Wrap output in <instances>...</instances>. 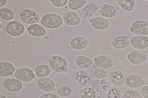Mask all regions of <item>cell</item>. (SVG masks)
I'll list each match as a JSON object with an SVG mask.
<instances>
[{
  "mask_svg": "<svg viewBox=\"0 0 148 98\" xmlns=\"http://www.w3.org/2000/svg\"><path fill=\"white\" fill-rule=\"evenodd\" d=\"M62 18L59 15L54 13H48L42 17L40 22L45 28L49 29H56L62 26Z\"/></svg>",
  "mask_w": 148,
  "mask_h": 98,
  "instance_id": "1",
  "label": "cell"
},
{
  "mask_svg": "<svg viewBox=\"0 0 148 98\" xmlns=\"http://www.w3.org/2000/svg\"><path fill=\"white\" fill-rule=\"evenodd\" d=\"M48 64L54 72L61 73L68 71V63L64 57L60 55H53L48 60Z\"/></svg>",
  "mask_w": 148,
  "mask_h": 98,
  "instance_id": "2",
  "label": "cell"
},
{
  "mask_svg": "<svg viewBox=\"0 0 148 98\" xmlns=\"http://www.w3.org/2000/svg\"><path fill=\"white\" fill-rule=\"evenodd\" d=\"M3 30L10 36L13 37L19 36L25 32V28L24 25L16 20L9 22L4 28Z\"/></svg>",
  "mask_w": 148,
  "mask_h": 98,
  "instance_id": "3",
  "label": "cell"
},
{
  "mask_svg": "<svg viewBox=\"0 0 148 98\" xmlns=\"http://www.w3.org/2000/svg\"><path fill=\"white\" fill-rule=\"evenodd\" d=\"M19 17L21 20L24 23L30 25L37 23L40 19L39 14L37 12L29 9L20 11Z\"/></svg>",
  "mask_w": 148,
  "mask_h": 98,
  "instance_id": "4",
  "label": "cell"
},
{
  "mask_svg": "<svg viewBox=\"0 0 148 98\" xmlns=\"http://www.w3.org/2000/svg\"><path fill=\"white\" fill-rule=\"evenodd\" d=\"M97 67L93 66L88 71L83 70H79L76 72L75 77L78 83L85 87L90 86L91 83V75Z\"/></svg>",
  "mask_w": 148,
  "mask_h": 98,
  "instance_id": "5",
  "label": "cell"
},
{
  "mask_svg": "<svg viewBox=\"0 0 148 98\" xmlns=\"http://www.w3.org/2000/svg\"><path fill=\"white\" fill-rule=\"evenodd\" d=\"M14 75L15 78L24 82H31L35 77L33 70L27 67H22L17 69L15 72Z\"/></svg>",
  "mask_w": 148,
  "mask_h": 98,
  "instance_id": "6",
  "label": "cell"
},
{
  "mask_svg": "<svg viewBox=\"0 0 148 98\" xmlns=\"http://www.w3.org/2000/svg\"><path fill=\"white\" fill-rule=\"evenodd\" d=\"M130 32L136 35H148V22L142 20H136L132 24Z\"/></svg>",
  "mask_w": 148,
  "mask_h": 98,
  "instance_id": "7",
  "label": "cell"
},
{
  "mask_svg": "<svg viewBox=\"0 0 148 98\" xmlns=\"http://www.w3.org/2000/svg\"><path fill=\"white\" fill-rule=\"evenodd\" d=\"M146 81L140 75L133 74L129 75L125 78V84L131 88H137L145 84Z\"/></svg>",
  "mask_w": 148,
  "mask_h": 98,
  "instance_id": "8",
  "label": "cell"
},
{
  "mask_svg": "<svg viewBox=\"0 0 148 98\" xmlns=\"http://www.w3.org/2000/svg\"><path fill=\"white\" fill-rule=\"evenodd\" d=\"M95 66L98 68L109 70L114 66L113 60L110 57L103 55H99L94 59Z\"/></svg>",
  "mask_w": 148,
  "mask_h": 98,
  "instance_id": "9",
  "label": "cell"
},
{
  "mask_svg": "<svg viewBox=\"0 0 148 98\" xmlns=\"http://www.w3.org/2000/svg\"><path fill=\"white\" fill-rule=\"evenodd\" d=\"M3 83L6 89L12 92L19 91L23 87V82L16 78H6L3 80Z\"/></svg>",
  "mask_w": 148,
  "mask_h": 98,
  "instance_id": "10",
  "label": "cell"
},
{
  "mask_svg": "<svg viewBox=\"0 0 148 98\" xmlns=\"http://www.w3.org/2000/svg\"><path fill=\"white\" fill-rule=\"evenodd\" d=\"M130 43L135 49H145L148 47V37L146 36H135L131 39Z\"/></svg>",
  "mask_w": 148,
  "mask_h": 98,
  "instance_id": "11",
  "label": "cell"
},
{
  "mask_svg": "<svg viewBox=\"0 0 148 98\" xmlns=\"http://www.w3.org/2000/svg\"><path fill=\"white\" fill-rule=\"evenodd\" d=\"M62 18L65 23L70 26H77L81 22V19L79 15L73 11L65 12L62 15Z\"/></svg>",
  "mask_w": 148,
  "mask_h": 98,
  "instance_id": "12",
  "label": "cell"
},
{
  "mask_svg": "<svg viewBox=\"0 0 148 98\" xmlns=\"http://www.w3.org/2000/svg\"><path fill=\"white\" fill-rule=\"evenodd\" d=\"M129 62L133 65H138L145 62L147 59L146 55L143 52L134 50L130 52L127 55Z\"/></svg>",
  "mask_w": 148,
  "mask_h": 98,
  "instance_id": "13",
  "label": "cell"
},
{
  "mask_svg": "<svg viewBox=\"0 0 148 98\" xmlns=\"http://www.w3.org/2000/svg\"><path fill=\"white\" fill-rule=\"evenodd\" d=\"M37 84L40 89L46 92H51L56 88L54 82L51 78L47 77L39 78Z\"/></svg>",
  "mask_w": 148,
  "mask_h": 98,
  "instance_id": "14",
  "label": "cell"
},
{
  "mask_svg": "<svg viewBox=\"0 0 148 98\" xmlns=\"http://www.w3.org/2000/svg\"><path fill=\"white\" fill-rule=\"evenodd\" d=\"M131 39L124 35H120L114 37L111 44L112 47L117 49H122L127 48L130 43Z\"/></svg>",
  "mask_w": 148,
  "mask_h": 98,
  "instance_id": "15",
  "label": "cell"
},
{
  "mask_svg": "<svg viewBox=\"0 0 148 98\" xmlns=\"http://www.w3.org/2000/svg\"><path fill=\"white\" fill-rule=\"evenodd\" d=\"M88 42L85 37L78 36L73 38L70 41L69 45L72 49L76 50H82L88 46Z\"/></svg>",
  "mask_w": 148,
  "mask_h": 98,
  "instance_id": "16",
  "label": "cell"
},
{
  "mask_svg": "<svg viewBox=\"0 0 148 98\" xmlns=\"http://www.w3.org/2000/svg\"><path fill=\"white\" fill-rule=\"evenodd\" d=\"M92 27L99 30H106L110 26L109 21L105 18L100 16H96L91 19L90 20Z\"/></svg>",
  "mask_w": 148,
  "mask_h": 98,
  "instance_id": "17",
  "label": "cell"
},
{
  "mask_svg": "<svg viewBox=\"0 0 148 98\" xmlns=\"http://www.w3.org/2000/svg\"><path fill=\"white\" fill-rule=\"evenodd\" d=\"M110 78L112 83L117 87H122L125 84V76L119 70L113 69L110 73Z\"/></svg>",
  "mask_w": 148,
  "mask_h": 98,
  "instance_id": "18",
  "label": "cell"
},
{
  "mask_svg": "<svg viewBox=\"0 0 148 98\" xmlns=\"http://www.w3.org/2000/svg\"><path fill=\"white\" fill-rule=\"evenodd\" d=\"M100 14L102 17L107 18H111L114 17L117 14L116 8L108 3L102 5L98 9Z\"/></svg>",
  "mask_w": 148,
  "mask_h": 98,
  "instance_id": "19",
  "label": "cell"
},
{
  "mask_svg": "<svg viewBox=\"0 0 148 98\" xmlns=\"http://www.w3.org/2000/svg\"><path fill=\"white\" fill-rule=\"evenodd\" d=\"M27 30L30 35L36 37H43L46 35L47 33L46 28L43 26L38 23L30 25Z\"/></svg>",
  "mask_w": 148,
  "mask_h": 98,
  "instance_id": "20",
  "label": "cell"
},
{
  "mask_svg": "<svg viewBox=\"0 0 148 98\" xmlns=\"http://www.w3.org/2000/svg\"><path fill=\"white\" fill-rule=\"evenodd\" d=\"M99 5L94 3H87L83 7L81 15L82 17L86 19L93 16L97 12Z\"/></svg>",
  "mask_w": 148,
  "mask_h": 98,
  "instance_id": "21",
  "label": "cell"
},
{
  "mask_svg": "<svg viewBox=\"0 0 148 98\" xmlns=\"http://www.w3.org/2000/svg\"><path fill=\"white\" fill-rule=\"evenodd\" d=\"M15 67L13 64L7 62L0 63V76L2 77L10 76L14 73Z\"/></svg>",
  "mask_w": 148,
  "mask_h": 98,
  "instance_id": "22",
  "label": "cell"
},
{
  "mask_svg": "<svg viewBox=\"0 0 148 98\" xmlns=\"http://www.w3.org/2000/svg\"><path fill=\"white\" fill-rule=\"evenodd\" d=\"M51 68L47 64H40L37 66L34 70L35 75L39 78H45L50 74Z\"/></svg>",
  "mask_w": 148,
  "mask_h": 98,
  "instance_id": "23",
  "label": "cell"
},
{
  "mask_svg": "<svg viewBox=\"0 0 148 98\" xmlns=\"http://www.w3.org/2000/svg\"><path fill=\"white\" fill-rule=\"evenodd\" d=\"M77 66L81 68L86 69L90 67L93 63V60L84 55H79L75 59Z\"/></svg>",
  "mask_w": 148,
  "mask_h": 98,
  "instance_id": "24",
  "label": "cell"
},
{
  "mask_svg": "<svg viewBox=\"0 0 148 98\" xmlns=\"http://www.w3.org/2000/svg\"><path fill=\"white\" fill-rule=\"evenodd\" d=\"M117 3L123 10L131 11L136 9V2L135 0H117Z\"/></svg>",
  "mask_w": 148,
  "mask_h": 98,
  "instance_id": "25",
  "label": "cell"
},
{
  "mask_svg": "<svg viewBox=\"0 0 148 98\" xmlns=\"http://www.w3.org/2000/svg\"><path fill=\"white\" fill-rule=\"evenodd\" d=\"M15 14L11 9L8 8H3L0 9V17L3 20L9 21L13 20Z\"/></svg>",
  "mask_w": 148,
  "mask_h": 98,
  "instance_id": "26",
  "label": "cell"
},
{
  "mask_svg": "<svg viewBox=\"0 0 148 98\" xmlns=\"http://www.w3.org/2000/svg\"><path fill=\"white\" fill-rule=\"evenodd\" d=\"M80 98H96L95 90L90 87H86L82 89L79 93Z\"/></svg>",
  "mask_w": 148,
  "mask_h": 98,
  "instance_id": "27",
  "label": "cell"
},
{
  "mask_svg": "<svg viewBox=\"0 0 148 98\" xmlns=\"http://www.w3.org/2000/svg\"><path fill=\"white\" fill-rule=\"evenodd\" d=\"M87 2V0H69L68 3V6L70 9L76 10L84 6Z\"/></svg>",
  "mask_w": 148,
  "mask_h": 98,
  "instance_id": "28",
  "label": "cell"
},
{
  "mask_svg": "<svg viewBox=\"0 0 148 98\" xmlns=\"http://www.w3.org/2000/svg\"><path fill=\"white\" fill-rule=\"evenodd\" d=\"M72 87L69 85L62 86L58 89L57 93L58 95L62 97H66L70 96L72 93Z\"/></svg>",
  "mask_w": 148,
  "mask_h": 98,
  "instance_id": "29",
  "label": "cell"
},
{
  "mask_svg": "<svg viewBox=\"0 0 148 98\" xmlns=\"http://www.w3.org/2000/svg\"><path fill=\"white\" fill-rule=\"evenodd\" d=\"M121 92L120 89L114 85L108 91L107 93V98H120Z\"/></svg>",
  "mask_w": 148,
  "mask_h": 98,
  "instance_id": "30",
  "label": "cell"
},
{
  "mask_svg": "<svg viewBox=\"0 0 148 98\" xmlns=\"http://www.w3.org/2000/svg\"><path fill=\"white\" fill-rule=\"evenodd\" d=\"M93 74L94 77L99 79L105 78L110 75L109 73L106 70L100 68L95 69Z\"/></svg>",
  "mask_w": 148,
  "mask_h": 98,
  "instance_id": "31",
  "label": "cell"
},
{
  "mask_svg": "<svg viewBox=\"0 0 148 98\" xmlns=\"http://www.w3.org/2000/svg\"><path fill=\"white\" fill-rule=\"evenodd\" d=\"M122 98H143L140 93L132 90L125 91L122 94Z\"/></svg>",
  "mask_w": 148,
  "mask_h": 98,
  "instance_id": "32",
  "label": "cell"
},
{
  "mask_svg": "<svg viewBox=\"0 0 148 98\" xmlns=\"http://www.w3.org/2000/svg\"><path fill=\"white\" fill-rule=\"evenodd\" d=\"M68 0H51V2L53 5L57 7H62L65 6L68 4Z\"/></svg>",
  "mask_w": 148,
  "mask_h": 98,
  "instance_id": "33",
  "label": "cell"
},
{
  "mask_svg": "<svg viewBox=\"0 0 148 98\" xmlns=\"http://www.w3.org/2000/svg\"><path fill=\"white\" fill-rule=\"evenodd\" d=\"M39 98H60L57 94L51 93H47L42 95Z\"/></svg>",
  "mask_w": 148,
  "mask_h": 98,
  "instance_id": "34",
  "label": "cell"
},
{
  "mask_svg": "<svg viewBox=\"0 0 148 98\" xmlns=\"http://www.w3.org/2000/svg\"><path fill=\"white\" fill-rule=\"evenodd\" d=\"M140 93L143 98H148V85L142 87L140 90Z\"/></svg>",
  "mask_w": 148,
  "mask_h": 98,
  "instance_id": "35",
  "label": "cell"
},
{
  "mask_svg": "<svg viewBox=\"0 0 148 98\" xmlns=\"http://www.w3.org/2000/svg\"><path fill=\"white\" fill-rule=\"evenodd\" d=\"M8 0H1L0 1V7H1L5 6L8 3Z\"/></svg>",
  "mask_w": 148,
  "mask_h": 98,
  "instance_id": "36",
  "label": "cell"
},
{
  "mask_svg": "<svg viewBox=\"0 0 148 98\" xmlns=\"http://www.w3.org/2000/svg\"><path fill=\"white\" fill-rule=\"evenodd\" d=\"M102 90L104 91H107L109 89V87L108 85L107 84L103 85L102 86Z\"/></svg>",
  "mask_w": 148,
  "mask_h": 98,
  "instance_id": "37",
  "label": "cell"
},
{
  "mask_svg": "<svg viewBox=\"0 0 148 98\" xmlns=\"http://www.w3.org/2000/svg\"><path fill=\"white\" fill-rule=\"evenodd\" d=\"M108 80L106 79H102L100 80V83L103 85L106 84L108 82Z\"/></svg>",
  "mask_w": 148,
  "mask_h": 98,
  "instance_id": "38",
  "label": "cell"
},
{
  "mask_svg": "<svg viewBox=\"0 0 148 98\" xmlns=\"http://www.w3.org/2000/svg\"><path fill=\"white\" fill-rule=\"evenodd\" d=\"M96 97H100V93L99 91H96Z\"/></svg>",
  "mask_w": 148,
  "mask_h": 98,
  "instance_id": "39",
  "label": "cell"
},
{
  "mask_svg": "<svg viewBox=\"0 0 148 98\" xmlns=\"http://www.w3.org/2000/svg\"><path fill=\"white\" fill-rule=\"evenodd\" d=\"M0 98H7L5 96L1 94L0 95Z\"/></svg>",
  "mask_w": 148,
  "mask_h": 98,
  "instance_id": "40",
  "label": "cell"
},
{
  "mask_svg": "<svg viewBox=\"0 0 148 98\" xmlns=\"http://www.w3.org/2000/svg\"><path fill=\"white\" fill-rule=\"evenodd\" d=\"M104 98H106V97H104Z\"/></svg>",
  "mask_w": 148,
  "mask_h": 98,
  "instance_id": "41",
  "label": "cell"
}]
</instances>
